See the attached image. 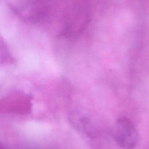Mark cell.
<instances>
[{
	"label": "cell",
	"mask_w": 149,
	"mask_h": 149,
	"mask_svg": "<svg viewBox=\"0 0 149 149\" xmlns=\"http://www.w3.org/2000/svg\"><path fill=\"white\" fill-rule=\"evenodd\" d=\"M12 58L10 54L8 46L0 34V66L9 62Z\"/></svg>",
	"instance_id": "5b68a950"
},
{
	"label": "cell",
	"mask_w": 149,
	"mask_h": 149,
	"mask_svg": "<svg viewBox=\"0 0 149 149\" xmlns=\"http://www.w3.org/2000/svg\"><path fill=\"white\" fill-rule=\"evenodd\" d=\"M73 126L80 132L89 138H95L98 134V129L95 120L86 111H77L71 116Z\"/></svg>",
	"instance_id": "277c9868"
},
{
	"label": "cell",
	"mask_w": 149,
	"mask_h": 149,
	"mask_svg": "<svg viewBox=\"0 0 149 149\" xmlns=\"http://www.w3.org/2000/svg\"><path fill=\"white\" fill-rule=\"evenodd\" d=\"M9 5L19 17L31 23L45 20L49 11V6L45 1H10Z\"/></svg>",
	"instance_id": "6da1fadb"
},
{
	"label": "cell",
	"mask_w": 149,
	"mask_h": 149,
	"mask_svg": "<svg viewBox=\"0 0 149 149\" xmlns=\"http://www.w3.org/2000/svg\"><path fill=\"white\" fill-rule=\"evenodd\" d=\"M113 134L116 143L122 148L132 149L137 144V131L128 118L122 117L117 119L115 123Z\"/></svg>",
	"instance_id": "7a4b0ae2"
},
{
	"label": "cell",
	"mask_w": 149,
	"mask_h": 149,
	"mask_svg": "<svg viewBox=\"0 0 149 149\" xmlns=\"http://www.w3.org/2000/svg\"><path fill=\"white\" fill-rule=\"evenodd\" d=\"M0 149H5V148H4V147L2 145V144L0 143Z\"/></svg>",
	"instance_id": "8992f818"
},
{
	"label": "cell",
	"mask_w": 149,
	"mask_h": 149,
	"mask_svg": "<svg viewBox=\"0 0 149 149\" xmlns=\"http://www.w3.org/2000/svg\"><path fill=\"white\" fill-rule=\"evenodd\" d=\"M32 98L27 94L13 91L0 100V112L5 113L25 115L30 112Z\"/></svg>",
	"instance_id": "3957f363"
}]
</instances>
